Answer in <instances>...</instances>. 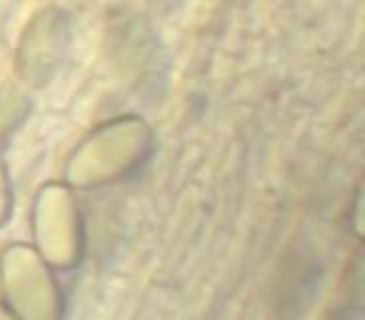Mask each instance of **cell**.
Wrapping results in <instances>:
<instances>
[{
  "instance_id": "cell-1",
  "label": "cell",
  "mask_w": 365,
  "mask_h": 320,
  "mask_svg": "<svg viewBox=\"0 0 365 320\" xmlns=\"http://www.w3.org/2000/svg\"><path fill=\"white\" fill-rule=\"evenodd\" d=\"M155 148V133L140 115H120L91 130L71 150L63 183L73 190H98L133 178Z\"/></svg>"
},
{
  "instance_id": "cell-2",
  "label": "cell",
  "mask_w": 365,
  "mask_h": 320,
  "mask_svg": "<svg viewBox=\"0 0 365 320\" xmlns=\"http://www.w3.org/2000/svg\"><path fill=\"white\" fill-rule=\"evenodd\" d=\"M33 250L53 270H76L86 258V218L76 190L46 183L33 198Z\"/></svg>"
},
{
  "instance_id": "cell-3",
  "label": "cell",
  "mask_w": 365,
  "mask_h": 320,
  "mask_svg": "<svg viewBox=\"0 0 365 320\" xmlns=\"http://www.w3.org/2000/svg\"><path fill=\"white\" fill-rule=\"evenodd\" d=\"M0 293L18 320H63L66 295L56 270L33 250L13 243L0 253Z\"/></svg>"
},
{
  "instance_id": "cell-4",
  "label": "cell",
  "mask_w": 365,
  "mask_h": 320,
  "mask_svg": "<svg viewBox=\"0 0 365 320\" xmlns=\"http://www.w3.org/2000/svg\"><path fill=\"white\" fill-rule=\"evenodd\" d=\"M28 113V100H23L21 96H8L6 100H0V138H8L16 125H21V120Z\"/></svg>"
},
{
  "instance_id": "cell-5",
  "label": "cell",
  "mask_w": 365,
  "mask_h": 320,
  "mask_svg": "<svg viewBox=\"0 0 365 320\" xmlns=\"http://www.w3.org/2000/svg\"><path fill=\"white\" fill-rule=\"evenodd\" d=\"M13 213V188H11V175H8V168L0 158V228L11 220Z\"/></svg>"
},
{
  "instance_id": "cell-6",
  "label": "cell",
  "mask_w": 365,
  "mask_h": 320,
  "mask_svg": "<svg viewBox=\"0 0 365 320\" xmlns=\"http://www.w3.org/2000/svg\"><path fill=\"white\" fill-rule=\"evenodd\" d=\"M0 320H18L16 315L6 308V303H3V300H0Z\"/></svg>"
}]
</instances>
